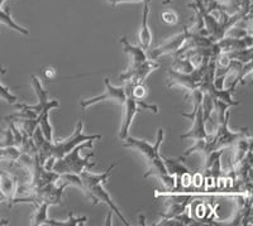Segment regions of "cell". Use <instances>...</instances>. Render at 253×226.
I'll use <instances>...</instances> for the list:
<instances>
[{"mask_svg":"<svg viewBox=\"0 0 253 226\" xmlns=\"http://www.w3.org/2000/svg\"><path fill=\"white\" fill-rule=\"evenodd\" d=\"M84 129V124L81 121H79L78 125L75 128V132L71 137L66 138V139H63V141L60 142H48L44 138V135L42 134L41 132L40 126H37V129L35 130L33 133V142L36 144V148H37V152H38V157H40L41 163L44 164L48 158L53 157L56 159H60L62 158L63 155H66L67 153L71 152L72 149L75 148L76 146L79 144L84 143V142H87V141H98V139H101V135L100 134H95V135H87L83 132Z\"/></svg>","mask_w":253,"mask_h":226,"instance_id":"cell-2","label":"cell"},{"mask_svg":"<svg viewBox=\"0 0 253 226\" xmlns=\"http://www.w3.org/2000/svg\"><path fill=\"white\" fill-rule=\"evenodd\" d=\"M161 18L162 22L166 24H176L178 22L177 14H176L175 12H172V10H166V12H164L162 13Z\"/></svg>","mask_w":253,"mask_h":226,"instance_id":"cell-22","label":"cell"},{"mask_svg":"<svg viewBox=\"0 0 253 226\" xmlns=\"http://www.w3.org/2000/svg\"><path fill=\"white\" fill-rule=\"evenodd\" d=\"M121 43L123 44V51L126 55L129 56L130 58V65L129 67H135L143 63L144 61L148 60L147 57V53L141 46H132L126 37L121 38Z\"/></svg>","mask_w":253,"mask_h":226,"instance_id":"cell-15","label":"cell"},{"mask_svg":"<svg viewBox=\"0 0 253 226\" xmlns=\"http://www.w3.org/2000/svg\"><path fill=\"white\" fill-rule=\"evenodd\" d=\"M115 164H112L109 168L107 169L105 172L103 173H92L91 171H83L80 173V178L83 181V185H84V193L85 195L89 196L92 201H94V205H98L99 202L101 203H105L109 210L112 212H115L117 216L122 220V223L124 224L126 226H129L130 224L128 223L126 218L123 216V214L121 212V210L117 207L114 202H113L112 197L108 193V191L105 189V184H107L108 178H109L110 173L114 169Z\"/></svg>","mask_w":253,"mask_h":226,"instance_id":"cell-3","label":"cell"},{"mask_svg":"<svg viewBox=\"0 0 253 226\" xmlns=\"http://www.w3.org/2000/svg\"><path fill=\"white\" fill-rule=\"evenodd\" d=\"M216 46H218L220 53H225V52L236 51V49H243L248 48V47H252L253 40L252 36L248 35L247 37H241V38H221L220 40H218Z\"/></svg>","mask_w":253,"mask_h":226,"instance_id":"cell-14","label":"cell"},{"mask_svg":"<svg viewBox=\"0 0 253 226\" xmlns=\"http://www.w3.org/2000/svg\"><path fill=\"white\" fill-rule=\"evenodd\" d=\"M36 206V212L33 215V219H32V225L40 226V225H47L48 224V216H47V210L51 206V203L47 202V201H42V202L35 205Z\"/></svg>","mask_w":253,"mask_h":226,"instance_id":"cell-18","label":"cell"},{"mask_svg":"<svg viewBox=\"0 0 253 226\" xmlns=\"http://www.w3.org/2000/svg\"><path fill=\"white\" fill-rule=\"evenodd\" d=\"M164 138L165 130L162 128H160L158 129L157 139H156L155 144L148 143V142L143 141V139L126 137L124 139L123 147L124 148L135 149V151H138L141 154H143L146 157L147 163H148V171L144 173V178L150 177V176H155V177L160 178L164 182V185L167 188L172 191L175 188L176 184L175 177L169 173L166 166H165L164 159H162V155L160 154V148H161V144L164 142Z\"/></svg>","mask_w":253,"mask_h":226,"instance_id":"cell-1","label":"cell"},{"mask_svg":"<svg viewBox=\"0 0 253 226\" xmlns=\"http://www.w3.org/2000/svg\"><path fill=\"white\" fill-rule=\"evenodd\" d=\"M0 99L5 100L8 104H17L18 100H19V99H18L15 95H13L12 92H10V90H9L8 87H5L1 82H0Z\"/></svg>","mask_w":253,"mask_h":226,"instance_id":"cell-21","label":"cell"},{"mask_svg":"<svg viewBox=\"0 0 253 226\" xmlns=\"http://www.w3.org/2000/svg\"><path fill=\"white\" fill-rule=\"evenodd\" d=\"M225 1H227V0H225Z\"/></svg>","mask_w":253,"mask_h":226,"instance_id":"cell-29","label":"cell"},{"mask_svg":"<svg viewBox=\"0 0 253 226\" xmlns=\"http://www.w3.org/2000/svg\"><path fill=\"white\" fill-rule=\"evenodd\" d=\"M17 180L12 173L6 171H0V196H3L5 201H9V206L12 207V201L17 192Z\"/></svg>","mask_w":253,"mask_h":226,"instance_id":"cell-13","label":"cell"},{"mask_svg":"<svg viewBox=\"0 0 253 226\" xmlns=\"http://www.w3.org/2000/svg\"><path fill=\"white\" fill-rule=\"evenodd\" d=\"M105 92L103 95H99L96 98L92 99H85V100L80 101V106L81 109L85 112V110L89 108V106L95 105V104L100 103V101H107V100H112L115 101L119 105H124L126 103V90H124V86H113L110 83L109 78H105Z\"/></svg>","mask_w":253,"mask_h":226,"instance_id":"cell-12","label":"cell"},{"mask_svg":"<svg viewBox=\"0 0 253 226\" xmlns=\"http://www.w3.org/2000/svg\"><path fill=\"white\" fill-rule=\"evenodd\" d=\"M0 23L5 24V26L9 27L10 29H14L18 33H22V35L24 36L29 35L28 29L19 26L18 23H15L14 19H13L12 15H10V9H9V6H5V9H0Z\"/></svg>","mask_w":253,"mask_h":226,"instance_id":"cell-17","label":"cell"},{"mask_svg":"<svg viewBox=\"0 0 253 226\" xmlns=\"http://www.w3.org/2000/svg\"><path fill=\"white\" fill-rule=\"evenodd\" d=\"M6 72V69L5 67H3V66H0V75H3V74H5Z\"/></svg>","mask_w":253,"mask_h":226,"instance_id":"cell-25","label":"cell"},{"mask_svg":"<svg viewBox=\"0 0 253 226\" xmlns=\"http://www.w3.org/2000/svg\"><path fill=\"white\" fill-rule=\"evenodd\" d=\"M148 15H150V3H143V15H142V26L139 31V46L146 51L150 49L151 42H152V33H151L150 26H148Z\"/></svg>","mask_w":253,"mask_h":226,"instance_id":"cell-16","label":"cell"},{"mask_svg":"<svg viewBox=\"0 0 253 226\" xmlns=\"http://www.w3.org/2000/svg\"><path fill=\"white\" fill-rule=\"evenodd\" d=\"M161 67V63L156 60H146L143 63L135 67H128L123 74L119 75V80L122 82L132 83H143L146 78L152 74L153 71Z\"/></svg>","mask_w":253,"mask_h":226,"instance_id":"cell-10","label":"cell"},{"mask_svg":"<svg viewBox=\"0 0 253 226\" xmlns=\"http://www.w3.org/2000/svg\"><path fill=\"white\" fill-rule=\"evenodd\" d=\"M224 55L227 56L228 60L239 61V62H250V61H252V47L225 52Z\"/></svg>","mask_w":253,"mask_h":226,"instance_id":"cell-19","label":"cell"},{"mask_svg":"<svg viewBox=\"0 0 253 226\" xmlns=\"http://www.w3.org/2000/svg\"><path fill=\"white\" fill-rule=\"evenodd\" d=\"M87 218L86 216H83V218H75L72 212L69 214V219L67 220L63 221H57V220H52L49 219L48 224L47 225L51 226H79V225H84V224L86 223Z\"/></svg>","mask_w":253,"mask_h":226,"instance_id":"cell-20","label":"cell"},{"mask_svg":"<svg viewBox=\"0 0 253 226\" xmlns=\"http://www.w3.org/2000/svg\"><path fill=\"white\" fill-rule=\"evenodd\" d=\"M211 57V56H210ZM209 56L203 58L200 61L198 66L193 70L191 72H180L176 71L173 69L167 70V76H169V83L167 86L169 87H172V86H180L184 89V91H186L187 94H193L195 90H199L200 85L203 83L204 80L205 72L208 70V65H209Z\"/></svg>","mask_w":253,"mask_h":226,"instance_id":"cell-5","label":"cell"},{"mask_svg":"<svg viewBox=\"0 0 253 226\" xmlns=\"http://www.w3.org/2000/svg\"><path fill=\"white\" fill-rule=\"evenodd\" d=\"M191 98L194 101V110L191 114H182V116L189 117L191 120H194L193 128L190 129L189 132L185 134L180 135L181 139H193V141H199V139H205L208 138L207 132V124H205L204 116H203V109H202V98L203 94L202 91L195 90L191 94Z\"/></svg>","mask_w":253,"mask_h":226,"instance_id":"cell-8","label":"cell"},{"mask_svg":"<svg viewBox=\"0 0 253 226\" xmlns=\"http://www.w3.org/2000/svg\"><path fill=\"white\" fill-rule=\"evenodd\" d=\"M42 76H43L44 80H53L56 76V70L53 67H46L42 71Z\"/></svg>","mask_w":253,"mask_h":226,"instance_id":"cell-24","label":"cell"},{"mask_svg":"<svg viewBox=\"0 0 253 226\" xmlns=\"http://www.w3.org/2000/svg\"><path fill=\"white\" fill-rule=\"evenodd\" d=\"M229 117L230 112L227 110L224 120L216 124V130L213 134V137H211V149H213V152L214 151H224V149L230 148V147H233L241 138L251 135L247 128L241 129L239 132H232V130L228 128Z\"/></svg>","mask_w":253,"mask_h":226,"instance_id":"cell-7","label":"cell"},{"mask_svg":"<svg viewBox=\"0 0 253 226\" xmlns=\"http://www.w3.org/2000/svg\"><path fill=\"white\" fill-rule=\"evenodd\" d=\"M32 86L35 89L36 95H37L38 103L36 105H27V104H17L18 109H28L35 112L36 114L40 115L41 113H46L51 112L52 109H57L60 108V103L57 100H51L48 98V91L44 90L43 85L41 82L40 78L36 76V75H32Z\"/></svg>","mask_w":253,"mask_h":226,"instance_id":"cell-9","label":"cell"},{"mask_svg":"<svg viewBox=\"0 0 253 226\" xmlns=\"http://www.w3.org/2000/svg\"><path fill=\"white\" fill-rule=\"evenodd\" d=\"M171 1H172V0H164V1H162V4H164V5H167V4H170Z\"/></svg>","mask_w":253,"mask_h":226,"instance_id":"cell-26","label":"cell"},{"mask_svg":"<svg viewBox=\"0 0 253 226\" xmlns=\"http://www.w3.org/2000/svg\"><path fill=\"white\" fill-rule=\"evenodd\" d=\"M107 1L112 4L114 8L121 3H151V0H107Z\"/></svg>","mask_w":253,"mask_h":226,"instance_id":"cell-23","label":"cell"},{"mask_svg":"<svg viewBox=\"0 0 253 226\" xmlns=\"http://www.w3.org/2000/svg\"><path fill=\"white\" fill-rule=\"evenodd\" d=\"M91 148L92 141H87L79 144V146H76L75 148L72 149L71 152L67 153L66 155H63L60 159H56L53 166H52V171H55L58 175H62V173H75V175H80L83 171H91L95 163L89 159L94 157V153L87 154L86 157H81L80 155L81 151Z\"/></svg>","mask_w":253,"mask_h":226,"instance_id":"cell-4","label":"cell"},{"mask_svg":"<svg viewBox=\"0 0 253 226\" xmlns=\"http://www.w3.org/2000/svg\"><path fill=\"white\" fill-rule=\"evenodd\" d=\"M124 90H126V115H124V121L122 125L121 133H119V138L122 141H124L128 137L129 129L132 126L133 119L138 113L143 112V110H152L155 114L158 113V106L150 105L144 100H138L135 99L132 94V82H124Z\"/></svg>","mask_w":253,"mask_h":226,"instance_id":"cell-6","label":"cell"},{"mask_svg":"<svg viewBox=\"0 0 253 226\" xmlns=\"http://www.w3.org/2000/svg\"><path fill=\"white\" fill-rule=\"evenodd\" d=\"M0 133H1V134H4V130H1V129H0Z\"/></svg>","mask_w":253,"mask_h":226,"instance_id":"cell-28","label":"cell"},{"mask_svg":"<svg viewBox=\"0 0 253 226\" xmlns=\"http://www.w3.org/2000/svg\"><path fill=\"white\" fill-rule=\"evenodd\" d=\"M190 33H191V29L185 27L184 31L180 32L178 35H176L175 37L170 38L169 40L161 44V46L156 47L153 49H147V57L150 60H156L161 57L162 55H175L178 49L184 46V43L186 42V39L189 38Z\"/></svg>","mask_w":253,"mask_h":226,"instance_id":"cell-11","label":"cell"},{"mask_svg":"<svg viewBox=\"0 0 253 226\" xmlns=\"http://www.w3.org/2000/svg\"><path fill=\"white\" fill-rule=\"evenodd\" d=\"M6 0H0V9H1V6H3V4L5 3Z\"/></svg>","mask_w":253,"mask_h":226,"instance_id":"cell-27","label":"cell"}]
</instances>
